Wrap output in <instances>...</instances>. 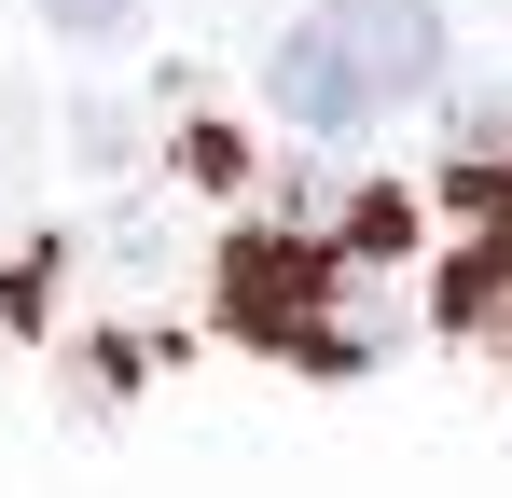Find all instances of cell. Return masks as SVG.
Returning <instances> with one entry per match:
<instances>
[{"label":"cell","mask_w":512,"mask_h":498,"mask_svg":"<svg viewBox=\"0 0 512 498\" xmlns=\"http://www.w3.org/2000/svg\"><path fill=\"white\" fill-rule=\"evenodd\" d=\"M443 83V0H319L277 56H263V97L305 125V139H346L374 111H402Z\"/></svg>","instance_id":"6da1fadb"},{"label":"cell","mask_w":512,"mask_h":498,"mask_svg":"<svg viewBox=\"0 0 512 498\" xmlns=\"http://www.w3.org/2000/svg\"><path fill=\"white\" fill-rule=\"evenodd\" d=\"M443 332L512 360V222H499L485 249H457V277H443Z\"/></svg>","instance_id":"7a4b0ae2"},{"label":"cell","mask_w":512,"mask_h":498,"mask_svg":"<svg viewBox=\"0 0 512 498\" xmlns=\"http://www.w3.org/2000/svg\"><path fill=\"white\" fill-rule=\"evenodd\" d=\"M443 180H457L471 208H512V83L457 97V153H443Z\"/></svg>","instance_id":"3957f363"},{"label":"cell","mask_w":512,"mask_h":498,"mask_svg":"<svg viewBox=\"0 0 512 498\" xmlns=\"http://www.w3.org/2000/svg\"><path fill=\"white\" fill-rule=\"evenodd\" d=\"M42 14H56V28H70V42H111V28H125V14H139V0H42Z\"/></svg>","instance_id":"277c9868"}]
</instances>
